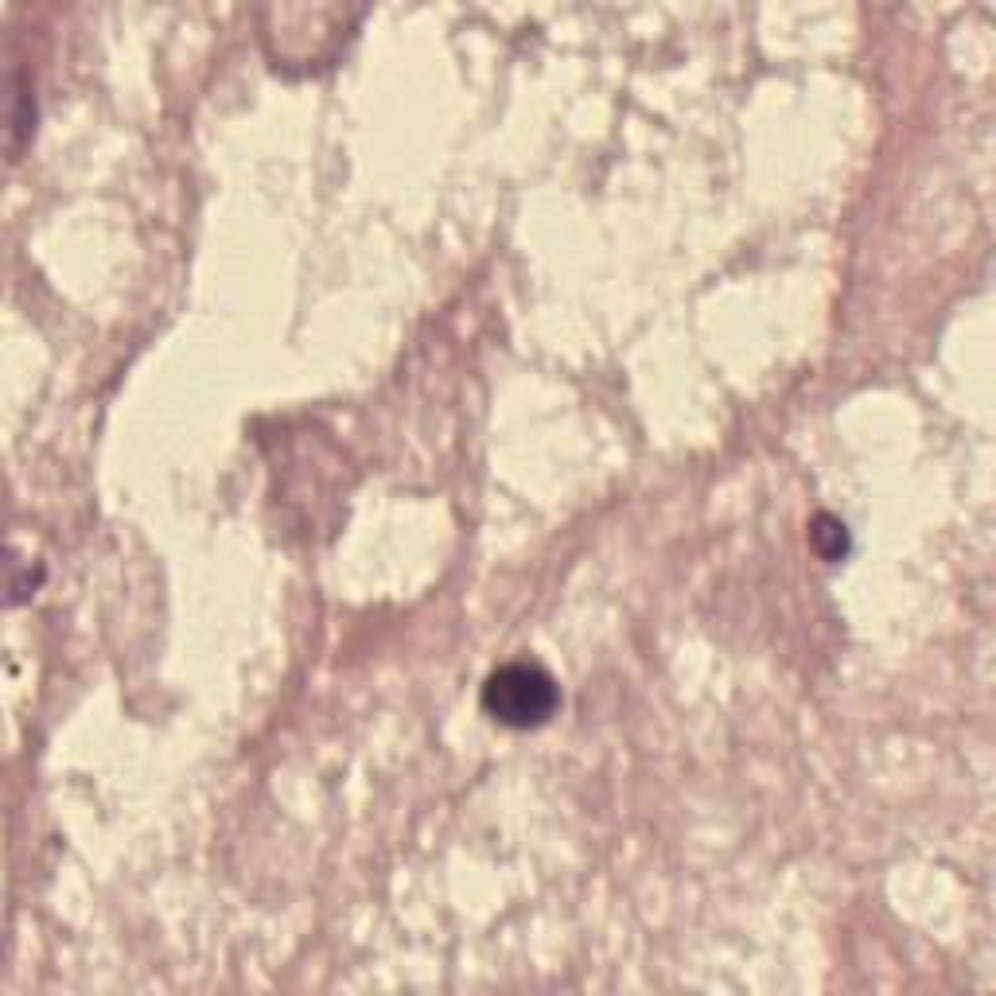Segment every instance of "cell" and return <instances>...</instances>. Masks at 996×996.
<instances>
[{
    "mask_svg": "<svg viewBox=\"0 0 996 996\" xmlns=\"http://www.w3.org/2000/svg\"><path fill=\"white\" fill-rule=\"evenodd\" d=\"M557 681L534 662H506L483 681V712L506 728H537L557 712Z\"/></svg>",
    "mask_w": 996,
    "mask_h": 996,
    "instance_id": "6da1fadb",
    "label": "cell"
},
{
    "mask_svg": "<svg viewBox=\"0 0 996 996\" xmlns=\"http://www.w3.org/2000/svg\"><path fill=\"white\" fill-rule=\"evenodd\" d=\"M814 545H818V553L825 561H841L849 553V534H845V526L837 518L821 514L818 522H814Z\"/></svg>",
    "mask_w": 996,
    "mask_h": 996,
    "instance_id": "7a4b0ae2",
    "label": "cell"
},
{
    "mask_svg": "<svg viewBox=\"0 0 996 996\" xmlns=\"http://www.w3.org/2000/svg\"><path fill=\"white\" fill-rule=\"evenodd\" d=\"M32 129V94H28V86L16 78V113H12V160H16V152H20V141H24V133Z\"/></svg>",
    "mask_w": 996,
    "mask_h": 996,
    "instance_id": "3957f363",
    "label": "cell"
}]
</instances>
